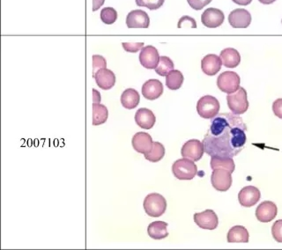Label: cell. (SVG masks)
I'll use <instances>...</instances> for the list:
<instances>
[{"label": "cell", "instance_id": "cell-2", "mask_svg": "<svg viewBox=\"0 0 282 250\" xmlns=\"http://www.w3.org/2000/svg\"><path fill=\"white\" fill-rule=\"evenodd\" d=\"M143 206L147 215L153 218H158L166 212L167 201L161 195L151 193L146 196Z\"/></svg>", "mask_w": 282, "mask_h": 250}, {"label": "cell", "instance_id": "cell-36", "mask_svg": "<svg viewBox=\"0 0 282 250\" xmlns=\"http://www.w3.org/2000/svg\"><path fill=\"white\" fill-rule=\"evenodd\" d=\"M272 111L274 113V115L282 119V98L277 99L273 104H272Z\"/></svg>", "mask_w": 282, "mask_h": 250}, {"label": "cell", "instance_id": "cell-5", "mask_svg": "<svg viewBox=\"0 0 282 250\" xmlns=\"http://www.w3.org/2000/svg\"><path fill=\"white\" fill-rule=\"evenodd\" d=\"M219 102L212 95H205L197 103V111L202 118L212 119L219 114Z\"/></svg>", "mask_w": 282, "mask_h": 250}, {"label": "cell", "instance_id": "cell-34", "mask_svg": "<svg viewBox=\"0 0 282 250\" xmlns=\"http://www.w3.org/2000/svg\"><path fill=\"white\" fill-rule=\"evenodd\" d=\"M122 45L127 52L136 53L142 49L144 42H123Z\"/></svg>", "mask_w": 282, "mask_h": 250}, {"label": "cell", "instance_id": "cell-33", "mask_svg": "<svg viewBox=\"0 0 282 250\" xmlns=\"http://www.w3.org/2000/svg\"><path fill=\"white\" fill-rule=\"evenodd\" d=\"M106 66H107V62L103 56H99V55L93 56V75L99 70L106 68Z\"/></svg>", "mask_w": 282, "mask_h": 250}, {"label": "cell", "instance_id": "cell-13", "mask_svg": "<svg viewBox=\"0 0 282 250\" xmlns=\"http://www.w3.org/2000/svg\"><path fill=\"white\" fill-rule=\"evenodd\" d=\"M225 20V16L221 10L217 8H208L201 15L202 24L209 28H219Z\"/></svg>", "mask_w": 282, "mask_h": 250}, {"label": "cell", "instance_id": "cell-27", "mask_svg": "<svg viewBox=\"0 0 282 250\" xmlns=\"http://www.w3.org/2000/svg\"><path fill=\"white\" fill-rule=\"evenodd\" d=\"M184 75L178 70H173L166 76V86L171 90H178L184 83Z\"/></svg>", "mask_w": 282, "mask_h": 250}, {"label": "cell", "instance_id": "cell-35", "mask_svg": "<svg viewBox=\"0 0 282 250\" xmlns=\"http://www.w3.org/2000/svg\"><path fill=\"white\" fill-rule=\"evenodd\" d=\"M190 7L194 10L199 11L209 5L212 0H187Z\"/></svg>", "mask_w": 282, "mask_h": 250}, {"label": "cell", "instance_id": "cell-25", "mask_svg": "<svg viewBox=\"0 0 282 250\" xmlns=\"http://www.w3.org/2000/svg\"><path fill=\"white\" fill-rule=\"evenodd\" d=\"M210 165H211V168L212 170L220 168V169L230 171L231 174L233 173L236 168V165H235L233 159L229 158V157L212 156L211 158Z\"/></svg>", "mask_w": 282, "mask_h": 250}, {"label": "cell", "instance_id": "cell-38", "mask_svg": "<svg viewBox=\"0 0 282 250\" xmlns=\"http://www.w3.org/2000/svg\"><path fill=\"white\" fill-rule=\"evenodd\" d=\"M105 0H93V11H97L100 7H102Z\"/></svg>", "mask_w": 282, "mask_h": 250}, {"label": "cell", "instance_id": "cell-31", "mask_svg": "<svg viewBox=\"0 0 282 250\" xmlns=\"http://www.w3.org/2000/svg\"><path fill=\"white\" fill-rule=\"evenodd\" d=\"M165 0H136L138 7H146L149 10H157L162 7Z\"/></svg>", "mask_w": 282, "mask_h": 250}, {"label": "cell", "instance_id": "cell-24", "mask_svg": "<svg viewBox=\"0 0 282 250\" xmlns=\"http://www.w3.org/2000/svg\"><path fill=\"white\" fill-rule=\"evenodd\" d=\"M140 101V94L138 91L133 88H128L124 91L121 95V103L123 107L127 109H133L137 108Z\"/></svg>", "mask_w": 282, "mask_h": 250}, {"label": "cell", "instance_id": "cell-8", "mask_svg": "<svg viewBox=\"0 0 282 250\" xmlns=\"http://www.w3.org/2000/svg\"><path fill=\"white\" fill-rule=\"evenodd\" d=\"M205 153L202 142L198 139H191L184 144L182 147L181 154L183 158H186L193 161H199Z\"/></svg>", "mask_w": 282, "mask_h": 250}, {"label": "cell", "instance_id": "cell-1", "mask_svg": "<svg viewBox=\"0 0 282 250\" xmlns=\"http://www.w3.org/2000/svg\"><path fill=\"white\" fill-rule=\"evenodd\" d=\"M247 126L239 115L221 113L212 118L203 139L205 153L210 156L233 158L242 152L247 140Z\"/></svg>", "mask_w": 282, "mask_h": 250}, {"label": "cell", "instance_id": "cell-3", "mask_svg": "<svg viewBox=\"0 0 282 250\" xmlns=\"http://www.w3.org/2000/svg\"><path fill=\"white\" fill-rule=\"evenodd\" d=\"M172 172L178 180H192L198 174V167L193 160L184 158L175 161Z\"/></svg>", "mask_w": 282, "mask_h": 250}, {"label": "cell", "instance_id": "cell-17", "mask_svg": "<svg viewBox=\"0 0 282 250\" xmlns=\"http://www.w3.org/2000/svg\"><path fill=\"white\" fill-rule=\"evenodd\" d=\"M94 80L96 81L98 87L103 90H109L115 86L116 75L110 70L102 68L94 73Z\"/></svg>", "mask_w": 282, "mask_h": 250}, {"label": "cell", "instance_id": "cell-22", "mask_svg": "<svg viewBox=\"0 0 282 250\" xmlns=\"http://www.w3.org/2000/svg\"><path fill=\"white\" fill-rule=\"evenodd\" d=\"M249 238V232L243 226H233L228 233V241L230 243H247Z\"/></svg>", "mask_w": 282, "mask_h": 250}, {"label": "cell", "instance_id": "cell-39", "mask_svg": "<svg viewBox=\"0 0 282 250\" xmlns=\"http://www.w3.org/2000/svg\"><path fill=\"white\" fill-rule=\"evenodd\" d=\"M234 3L237 4L238 6H243V7H245V6H248L252 2V0H232Z\"/></svg>", "mask_w": 282, "mask_h": 250}, {"label": "cell", "instance_id": "cell-4", "mask_svg": "<svg viewBox=\"0 0 282 250\" xmlns=\"http://www.w3.org/2000/svg\"><path fill=\"white\" fill-rule=\"evenodd\" d=\"M228 106L232 113L236 115H243L249 108L247 92L244 87H239L235 93L228 94Z\"/></svg>", "mask_w": 282, "mask_h": 250}, {"label": "cell", "instance_id": "cell-14", "mask_svg": "<svg viewBox=\"0 0 282 250\" xmlns=\"http://www.w3.org/2000/svg\"><path fill=\"white\" fill-rule=\"evenodd\" d=\"M229 22L232 28H248L251 23V14L245 9H236L229 15Z\"/></svg>", "mask_w": 282, "mask_h": 250}, {"label": "cell", "instance_id": "cell-30", "mask_svg": "<svg viewBox=\"0 0 282 250\" xmlns=\"http://www.w3.org/2000/svg\"><path fill=\"white\" fill-rule=\"evenodd\" d=\"M118 19V13L112 7H105L101 12V20L103 23L111 25L115 23Z\"/></svg>", "mask_w": 282, "mask_h": 250}, {"label": "cell", "instance_id": "cell-37", "mask_svg": "<svg viewBox=\"0 0 282 250\" xmlns=\"http://www.w3.org/2000/svg\"><path fill=\"white\" fill-rule=\"evenodd\" d=\"M185 23H190V24L192 25V28H197V23H196L195 20L192 17H189V16H184L182 17L180 20H179V22H178V28H181L182 26L185 24Z\"/></svg>", "mask_w": 282, "mask_h": 250}, {"label": "cell", "instance_id": "cell-6", "mask_svg": "<svg viewBox=\"0 0 282 250\" xmlns=\"http://www.w3.org/2000/svg\"><path fill=\"white\" fill-rule=\"evenodd\" d=\"M240 83V77L235 72H224L217 79V86L219 90L228 94L238 90Z\"/></svg>", "mask_w": 282, "mask_h": 250}, {"label": "cell", "instance_id": "cell-40", "mask_svg": "<svg viewBox=\"0 0 282 250\" xmlns=\"http://www.w3.org/2000/svg\"><path fill=\"white\" fill-rule=\"evenodd\" d=\"M93 93H94V103H100L101 101V95L100 93H98L97 91L95 89H93Z\"/></svg>", "mask_w": 282, "mask_h": 250}, {"label": "cell", "instance_id": "cell-20", "mask_svg": "<svg viewBox=\"0 0 282 250\" xmlns=\"http://www.w3.org/2000/svg\"><path fill=\"white\" fill-rule=\"evenodd\" d=\"M135 122L144 130H150L155 124L156 118L152 110L148 108H140L135 114Z\"/></svg>", "mask_w": 282, "mask_h": 250}, {"label": "cell", "instance_id": "cell-16", "mask_svg": "<svg viewBox=\"0 0 282 250\" xmlns=\"http://www.w3.org/2000/svg\"><path fill=\"white\" fill-rule=\"evenodd\" d=\"M132 144L133 149L135 150L137 153L145 154L152 150L153 142L152 137L148 133L138 132L133 136Z\"/></svg>", "mask_w": 282, "mask_h": 250}, {"label": "cell", "instance_id": "cell-29", "mask_svg": "<svg viewBox=\"0 0 282 250\" xmlns=\"http://www.w3.org/2000/svg\"><path fill=\"white\" fill-rule=\"evenodd\" d=\"M173 70H174L173 61L167 56H160L158 66L155 68V72H156L157 74H159L161 77L167 76V74Z\"/></svg>", "mask_w": 282, "mask_h": 250}, {"label": "cell", "instance_id": "cell-10", "mask_svg": "<svg viewBox=\"0 0 282 250\" xmlns=\"http://www.w3.org/2000/svg\"><path fill=\"white\" fill-rule=\"evenodd\" d=\"M261 198V193L258 188L254 186H246L241 190L238 194V200L244 207L254 206Z\"/></svg>", "mask_w": 282, "mask_h": 250}, {"label": "cell", "instance_id": "cell-42", "mask_svg": "<svg viewBox=\"0 0 282 250\" xmlns=\"http://www.w3.org/2000/svg\"><path fill=\"white\" fill-rule=\"evenodd\" d=\"M281 23H282V21H281Z\"/></svg>", "mask_w": 282, "mask_h": 250}, {"label": "cell", "instance_id": "cell-19", "mask_svg": "<svg viewBox=\"0 0 282 250\" xmlns=\"http://www.w3.org/2000/svg\"><path fill=\"white\" fill-rule=\"evenodd\" d=\"M222 62L220 57L214 54L206 55L201 61V69L203 73L208 76H214L221 69Z\"/></svg>", "mask_w": 282, "mask_h": 250}, {"label": "cell", "instance_id": "cell-11", "mask_svg": "<svg viewBox=\"0 0 282 250\" xmlns=\"http://www.w3.org/2000/svg\"><path fill=\"white\" fill-rule=\"evenodd\" d=\"M160 59L159 52L155 47L152 45L143 47L140 54V62L146 69H155Z\"/></svg>", "mask_w": 282, "mask_h": 250}, {"label": "cell", "instance_id": "cell-9", "mask_svg": "<svg viewBox=\"0 0 282 250\" xmlns=\"http://www.w3.org/2000/svg\"><path fill=\"white\" fill-rule=\"evenodd\" d=\"M194 221L202 229L214 230L219 225L218 216L212 210H206L205 212L194 214Z\"/></svg>", "mask_w": 282, "mask_h": 250}, {"label": "cell", "instance_id": "cell-23", "mask_svg": "<svg viewBox=\"0 0 282 250\" xmlns=\"http://www.w3.org/2000/svg\"><path fill=\"white\" fill-rule=\"evenodd\" d=\"M147 233L153 240H162L168 236L167 223L164 221H154L147 227Z\"/></svg>", "mask_w": 282, "mask_h": 250}, {"label": "cell", "instance_id": "cell-26", "mask_svg": "<svg viewBox=\"0 0 282 250\" xmlns=\"http://www.w3.org/2000/svg\"><path fill=\"white\" fill-rule=\"evenodd\" d=\"M108 117V108L100 103H93V122L94 126L103 124Z\"/></svg>", "mask_w": 282, "mask_h": 250}, {"label": "cell", "instance_id": "cell-21", "mask_svg": "<svg viewBox=\"0 0 282 250\" xmlns=\"http://www.w3.org/2000/svg\"><path fill=\"white\" fill-rule=\"evenodd\" d=\"M219 57L221 59L223 66L227 68H236L240 65V53L233 48H227L220 52Z\"/></svg>", "mask_w": 282, "mask_h": 250}, {"label": "cell", "instance_id": "cell-7", "mask_svg": "<svg viewBox=\"0 0 282 250\" xmlns=\"http://www.w3.org/2000/svg\"><path fill=\"white\" fill-rule=\"evenodd\" d=\"M232 175L230 171L225 169H213L212 175H211V182L212 187L215 189L216 191L220 192H225L229 191L231 185H232Z\"/></svg>", "mask_w": 282, "mask_h": 250}, {"label": "cell", "instance_id": "cell-28", "mask_svg": "<svg viewBox=\"0 0 282 250\" xmlns=\"http://www.w3.org/2000/svg\"><path fill=\"white\" fill-rule=\"evenodd\" d=\"M146 160H149L151 162H158L162 160L165 155V147L162 144L159 142H153V148L148 152L145 153Z\"/></svg>", "mask_w": 282, "mask_h": 250}, {"label": "cell", "instance_id": "cell-12", "mask_svg": "<svg viewBox=\"0 0 282 250\" xmlns=\"http://www.w3.org/2000/svg\"><path fill=\"white\" fill-rule=\"evenodd\" d=\"M278 213L277 205L271 201H265L256 209V218L262 223H268L275 219Z\"/></svg>", "mask_w": 282, "mask_h": 250}, {"label": "cell", "instance_id": "cell-32", "mask_svg": "<svg viewBox=\"0 0 282 250\" xmlns=\"http://www.w3.org/2000/svg\"><path fill=\"white\" fill-rule=\"evenodd\" d=\"M272 234L273 239L279 243H282V219L274 222L272 226Z\"/></svg>", "mask_w": 282, "mask_h": 250}, {"label": "cell", "instance_id": "cell-18", "mask_svg": "<svg viewBox=\"0 0 282 250\" xmlns=\"http://www.w3.org/2000/svg\"><path fill=\"white\" fill-rule=\"evenodd\" d=\"M163 94V85L158 80H149L144 83L142 94L146 100L154 101Z\"/></svg>", "mask_w": 282, "mask_h": 250}, {"label": "cell", "instance_id": "cell-15", "mask_svg": "<svg viewBox=\"0 0 282 250\" xmlns=\"http://www.w3.org/2000/svg\"><path fill=\"white\" fill-rule=\"evenodd\" d=\"M126 25L129 28H147L150 25L149 16L142 10L132 11L126 17Z\"/></svg>", "mask_w": 282, "mask_h": 250}, {"label": "cell", "instance_id": "cell-41", "mask_svg": "<svg viewBox=\"0 0 282 250\" xmlns=\"http://www.w3.org/2000/svg\"><path fill=\"white\" fill-rule=\"evenodd\" d=\"M258 1L264 5H271V4L274 3L276 0H258Z\"/></svg>", "mask_w": 282, "mask_h": 250}]
</instances>
